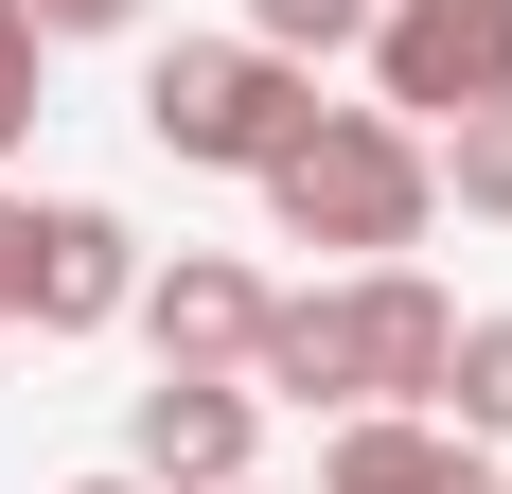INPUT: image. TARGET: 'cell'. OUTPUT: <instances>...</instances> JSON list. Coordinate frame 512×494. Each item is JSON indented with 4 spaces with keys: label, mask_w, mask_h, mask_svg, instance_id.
I'll return each mask as SVG.
<instances>
[{
    "label": "cell",
    "mask_w": 512,
    "mask_h": 494,
    "mask_svg": "<svg viewBox=\"0 0 512 494\" xmlns=\"http://www.w3.org/2000/svg\"><path fill=\"white\" fill-rule=\"evenodd\" d=\"M248 36L318 71V53H371V0H248Z\"/></svg>",
    "instance_id": "obj_12"
},
{
    "label": "cell",
    "mask_w": 512,
    "mask_h": 494,
    "mask_svg": "<svg viewBox=\"0 0 512 494\" xmlns=\"http://www.w3.org/2000/svg\"><path fill=\"white\" fill-rule=\"evenodd\" d=\"M18 18H36V36H124L142 0H18Z\"/></svg>",
    "instance_id": "obj_14"
},
{
    "label": "cell",
    "mask_w": 512,
    "mask_h": 494,
    "mask_svg": "<svg viewBox=\"0 0 512 494\" xmlns=\"http://www.w3.org/2000/svg\"><path fill=\"white\" fill-rule=\"evenodd\" d=\"M424 159H442V195H460L477 230H512V106H477V124H442Z\"/></svg>",
    "instance_id": "obj_11"
},
{
    "label": "cell",
    "mask_w": 512,
    "mask_h": 494,
    "mask_svg": "<svg viewBox=\"0 0 512 494\" xmlns=\"http://www.w3.org/2000/svg\"><path fill=\"white\" fill-rule=\"evenodd\" d=\"M36 71H53V36H36V18H18V0H0V159L36 142Z\"/></svg>",
    "instance_id": "obj_13"
},
{
    "label": "cell",
    "mask_w": 512,
    "mask_h": 494,
    "mask_svg": "<svg viewBox=\"0 0 512 494\" xmlns=\"http://www.w3.org/2000/svg\"><path fill=\"white\" fill-rule=\"evenodd\" d=\"M371 89H389V124L512 106V0H371Z\"/></svg>",
    "instance_id": "obj_3"
},
{
    "label": "cell",
    "mask_w": 512,
    "mask_h": 494,
    "mask_svg": "<svg viewBox=\"0 0 512 494\" xmlns=\"http://www.w3.org/2000/svg\"><path fill=\"white\" fill-rule=\"evenodd\" d=\"M265 265H230V247H177V265H142V300H124V318H142L159 336V371H248L265 353Z\"/></svg>",
    "instance_id": "obj_7"
},
{
    "label": "cell",
    "mask_w": 512,
    "mask_h": 494,
    "mask_svg": "<svg viewBox=\"0 0 512 494\" xmlns=\"http://www.w3.org/2000/svg\"><path fill=\"white\" fill-rule=\"evenodd\" d=\"M318 494H512V459L460 442L442 406H354L336 459H318Z\"/></svg>",
    "instance_id": "obj_8"
},
{
    "label": "cell",
    "mask_w": 512,
    "mask_h": 494,
    "mask_svg": "<svg viewBox=\"0 0 512 494\" xmlns=\"http://www.w3.org/2000/svg\"><path fill=\"white\" fill-rule=\"evenodd\" d=\"M265 459V389L248 371H159L142 406H124V477L142 494H230Z\"/></svg>",
    "instance_id": "obj_4"
},
{
    "label": "cell",
    "mask_w": 512,
    "mask_h": 494,
    "mask_svg": "<svg viewBox=\"0 0 512 494\" xmlns=\"http://www.w3.org/2000/svg\"><path fill=\"white\" fill-rule=\"evenodd\" d=\"M248 389H265V406H354V353H336V283L265 300V353H248Z\"/></svg>",
    "instance_id": "obj_9"
},
{
    "label": "cell",
    "mask_w": 512,
    "mask_h": 494,
    "mask_svg": "<svg viewBox=\"0 0 512 494\" xmlns=\"http://www.w3.org/2000/svg\"><path fill=\"white\" fill-rule=\"evenodd\" d=\"M265 212H283V247L407 265V247H424V212H442V159H424V124H389V106H318L301 142L265 159Z\"/></svg>",
    "instance_id": "obj_1"
},
{
    "label": "cell",
    "mask_w": 512,
    "mask_h": 494,
    "mask_svg": "<svg viewBox=\"0 0 512 494\" xmlns=\"http://www.w3.org/2000/svg\"><path fill=\"white\" fill-rule=\"evenodd\" d=\"M71 494H142V477H71Z\"/></svg>",
    "instance_id": "obj_16"
},
{
    "label": "cell",
    "mask_w": 512,
    "mask_h": 494,
    "mask_svg": "<svg viewBox=\"0 0 512 494\" xmlns=\"http://www.w3.org/2000/svg\"><path fill=\"white\" fill-rule=\"evenodd\" d=\"M442 424H460V442H512V318H460V353H442Z\"/></svg>",
    "instance_id": "obj_10"
},
{
    "label": "cell",
    "mask_w": 512,
    "mask_h": 494,
    "mask_svg": "<svg viewBox=\"0 0 512 494\" xmlns=\"http://www.w3.org/2000/svg\"><path fill=\"white\" fill-rule=\"evenodd\" d=\"M336 353H354V406H442L460 300L424 283V265H354V283H336Z\"/></svg>",
    "instance_id": "obj_5"
},
{
    "label": "cell",
    "mask_w": 512,
    "mask_h": 494,
    "mask_svg": "<svg viewBox=\"0 0 512 494\" xmlns=\"http://www.w3.org/2000/svg\"><path fill=\"white\" fill-rule=\"evenodd\" d=\"M301 124H318V71L265 53V36H177V53L142 71V142L195 159V177H265Z\"/></svg>",
    "instance_id": "obj_2"
},
{
    "label": "cell",
    "mask_w": 512,
    "mask_h": 494,
    "mask_svg": "<svg viewBox=\"0 0 512 494\" xmlns=\"http://www.w3.org/2000/svg\"><path fill=\"white\" fill-rule=\"evenodd\" d=\"M18 230H36V212H18V195H0V336H18Z\"/></svg>",
    "instance_id": "obj_15"
},
{
    "label": "cell",
    "mask_w": 512,
    "mask_h": 494,
    "mask_svg": "<svg viewBox=\"0 0 512 494\" xmlns=\"http://www.w3.org/2000/svg\"><path fill=\"white\" fill-rule=\"evenodd\" d=\"M230 494H265V477H230Z\"/></svg>",
    "instance_id": "obj_17"
},
{
    "label": "cell",
    "mask_w": 512,
    "mask_h": 494,
    "mask_svg": "<svg viewBox=\"0 0 512 494\" xmlns=\"http://www.w3.org/2000/svg\"><path fill=\"white\" fill-rule=\"evenodd\" d=\"M124 300H142V230H124V212L53 195L36 230H18V318H36V336H106Z\"/></svg>",
    "instance_id": "obj_6"
}]
</instances>
